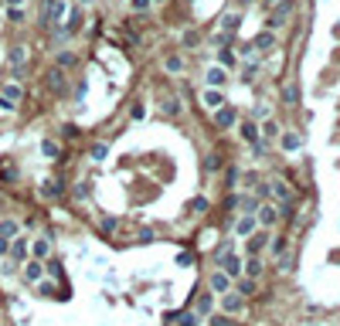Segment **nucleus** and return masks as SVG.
<instances>
[{"label":"nucleus","mask_w":340,"mask_h":326,"mask_svg":"<svg viewBox=\"0 0 340 326\" xmlns=\"http://www.w3.org/2000/svg\"><path fill=\"white\" fill-rule=\"evenodd\" d=\"M41 153H45V157H58L61 150H58V143H55V139H41Z\"/></svg>","instance_id":"nucleus-35"},{"label":"nucleus","mask_w":340,"mask_h":326,"mask_svg":"<svg viewBox=\"0 0 340 326\" xmlns=\"http://www.w3.org/2000/svg\"><path fill=\"white\" fill-rule=\"evenodd\" d=\"M4 4H7V7H21L24 0H4Z\"/></svg>","instance_id":"nucleus-49"},{"label":"nucleus","mask_w":340,"mask_h":326,"mask_svg":"<svg viewBox=\"0 0 340 326\" xmlns=\"http://www.w3.org/2000/svg\"><path fill=\"white\" fill-rule=\"evenodd\" d=\"M265 245H269V235H265V231H255V235H249V245L245 248H249V255H259Z\"/></svg>","instance_id":"nucleus-19"},{"label":"nucleus","mask_w":340,"mask_h":326,"mask_svg":"<svg viewBox=\"0 0 340 326\" xmlns=\"http://www.w3.org/2000/svg\"><path fill=\"white\" fill-rule=\"evenodd\" d=\"M204 105H208V109H221V105H225L221 89H208V92H204Z\"/></svg>","instance_id":"nucleus-23"},{"label":"nucleus","mask_w":340,"mask_h":326,"mask_svg":"<svg viewBox=\"0 0 340 326\" xmlns=\"http://www.w3.org/2000/svg\"><path fill=\"white\" fill-rule=\"evenodd\" d=\"M286 248H289V238H279V241L272 245V255H276V259H286Z\"/></svg>","instance_id":"nucleus-37"},{"label":"nucleus","mask_w":340,"mask_h":326,"mask_svg":"<svg viewBox=\"0 0 340 326\" xmlns=\"http://www.w3.org/2000/svg\"><path fill=\"white\" fill-rule=\"evenodd\" d=\"M218 61H221V68H231L235 65V51H231V48H221V51H218Z\"/></svg>","instance_id":"nucleus-33"},{"label":"nucleus","mask_w":340,"mask_h":326,"mask_svg":"<svg viewBox=\"0 0 340 326\" xmlns=\"http://www.w3.org/2000/svg\"><path fill=\"white\" fill-rule=\"evenodd\" d=\"M218 167H221V163H218V157H208V160H204V170H208V173H215Z\"/></svg>","instance_id":"nucleus-45"},{"label":"nucleus","mask_w":340,"mask_h":326,"mask_svg":"<svg viewBox=\"0 0 340 326\" xmlns=\"http://www.w3.org/2000/svg\"><path fill=\"white\" fill-rule=\"evenodd\" d=\"M242 275H245V279H259V275H262L259 255H249V262H242Z\"/></svg>","instance_id":"nucleus-17"},{"label":"nucleus","mask_w":340,"mask_h":326,"mask_svg":"<svg viewBox=\"0 0 340 326\" xmlns=\"http://www.w3.org/2000/svg\"><path fill=\"white\" fill-rule=\"evenodd\" d=\"M0 95H4L7 102H14V105H17V102H21V85H14V82H7V85L0 89Z\"/></svg>","instance_id":"nucleus-28"},{"label":"nucleus","mask_w":340,"mask_h":326,"mask_svg":"<svg viewBox=\"0 0 340 326\" xmlns=\"http://www.w3.org/2000/svg\"><path fill=\"white\" fill-rule=\"evenodd\" d=\"M269 194H272V197H276L279 204H289V201H293V187H289L286 180H279V177H272V180H269Z\"/></svg>","instance_id":"nucleus-3"},{"label":"nucleus","mask_w":340,"mask_h":326,"mask_svg":"<svg viewBox=\"0 0 340 326\" xmlns=\"http://www.w3.org/2000/svg\"><path fill=\"white\" fill-rule=\"evenodd\" d=\"M129 4H133L136 14H147V11H150V0H129Z\"/></svg>","instance_id":"nucleus-43"},{"label":"nucleus","mask_w":340,"mask_h":326,"mask_svg":"<svg viewBox=\"0 0 340 326\" xmlns=\"http://www.w3.org/2000/svg\"><path fill=\"white\" fill-rule=\"evenodd\" d=\"M21 275H24V282H31V285H34V282H41V275H45V265H41L38 259H27Z\"/></svg>","instance_id":"nucleus-9"},{"label":"nucleus","mask_w":340,"mask_h":326,"mask_svg":"<svg viewBox=\"0 0 340 326\" xmlns=\"http://www.w3.org/2000/svg\"><path fill=\"white\" fill-rule=\"evenodd\" d=\"M181 41H184L187 48H194V45H201V34H197V31H184V34H181Z\"/></svg>","instance_id":"nucleus-38"},{"label":"nucleus","mask_w":340,"mask_h":326,"mask_svg":"<svg viewBox=\"0 0 340 326\" xmlns=\"http://www.w3.org/2000/svg\"><path fill=\"white\" fill-rule=\"evenodd\" d=\"M265 4H269V7H276V4H279V0H265Z\"/></svg>","instance_id":"nucleus-50"},{"label":"nucleus","mask_w":340,"mask_h":326,"mask_svg":"<svg viewBox=\"0 0 340 326\" xmlns=\"http://www.w3.org/2000/svg\"><path fill=\"white\" fill-rule=\"evenodd\" d=\"M293 14V0H279L276 7H272V17H269V27H283V21Z\"/></svg>","instance_id":"nucleus-6"},{"label":"nucleus","mask_w":340,"mask_h":326,"mask_svg":"<svg viewBox=\"0 0 340 326\" xmlns=\"http://www.w3.org/2000/svg\"><path fill=\"white\" fill-rule=\"evenodd\" d=\"M24 65H27V51H24L21 45H17V48H11V68L17 71V75H21V71H24Z\"/></svg>","instance_id":"nucleus-21"},{"label":"nucleus","mask_w":340,"mask_h":326,"mask_svg":"<svg viewBox=\"0 0 340 326\" xmlns=\"http://www.w3.org/2000/svg\"><path fill=\"white\" fill-rule=\"evenodd\" d=\"M238 27H242V17H238V14H225V17H221V34H228V38H231Z\"/></svg>","instance_id":"nucleus-22"},{"label":"nucleus","mask_w":340,"mask_h":326,"mask_svg":"<svg viewBox=\"0 0 340 326\" xmlns=\"http://www.w3.org/2000/svg\"><path fill=\"white\" fill-rule=\"evenodd\" d=\"M215 119H218V129H231L238 123V113L231 105H221V109H215Z\"/></svg>","instance_id":"nucleus-10"},{"label":"nucleus","mask_w":340,"mask_h":326,"mask_svg":"<svg viewBox=\"0 0 340 326\" xmlns=\"http://www.w3.org/2000/svg\"><path fill=\"white\" fill-rule=\"evenodd\" d=\"M242 184H245L249 191H255V187H259V173H242Z\"/></svg>","instance_id":"nucleus-39"},{"label":"nucleus","mask_w":340,"mask_h":326,"mask_svg":"<svg viewBox=\"0 0 340 326\" xmlns=\"http://www.w3.org/2000/svg\"><path fill=\"white\" fill-rule=\"evenodd\" d=\"M191 211L194 214H204V211H208V201H204V197H194V201H191Z\"/></svg>","instance_id":"nucleus-40"},{"label":"nucleus","mask_w":340,"mask_h":326,"mask_svg":"<svg viewBox=\"0 0 340 326\" xmlns=\"http://www.w3.org/2000/svg\"><path fill=\"white\" fill-rule=\"evenodd\" d=\"M102 231H116V218H106V221H102Z\"/></svg>","instance_id":"nucleus-48"},{"label":"nucleus","mask_w":340,"mask_h":326,"mask_svg":"<svg viewBox=\"0 0 340 326\" xmlns=\"http://www.w3.org/2000/svg\"><path fill=\"white\" fill-rule=\"evenodd\" d=\"M14 109H17V105H14V102H7L4 95H0V113H14Z\"/></svg>","instance_id":"nucleus-47"},{"label":"nucleus","mask_w":340,"mask_h":326,"mask_svg":"<svg viewBox=\"0 0 340 326\" xmlns=\"http://www.w3.org/2000/svg\"><path fill=\"white\" fill-rule=\"evenodd\" d=\"M259 133L265 136V139H279V133H283V129H279V123H276V119H265Z\"/></svg>","instance_id":"nucleus-29"},{"label":"nucleus","mask_w":340,"mask_h":326,"mask_svg":"<svg viewBox=\"0 0 340 326\" xmlns=\"http://www.w3.org/2000/svg\"><path fill=\"white\" fill-rule=\"evenodd\" d=\"M283 102L286 105H296V102H299V89H296V85H286L283 89Z\"/></svg>","instance_id":"nucleus-32"},{"label":"nucleus","mask_w":340,"mask_h":326,"mask_svg":"<svg viewBox=\"0 0 340 326\" xmlns=\"http://www.w3.org/2000/svg\"><path fill=\"white\" fill-rule=\"evenodd\" d=\"M197 323H201V316L197 313H184L181 316V326H197Z\"/></svg>","instance_id":"nucleus-41"},{"label":"nucleus","mask_w":340,"mask_h":326,"mask_svg":"<svg viewBox=\"0 0 340 326\" xmlns=\"http://www.w3.org/2000/svg\"><path fill=\"white\" fill-rule=\"evenodd\" d=\"M160 109H163V116H167V119H177V116L184 113V102L177 99V95H167V99L160 102Z\"/></svg>","instance_id":"nucleus-12"},{"label":"nucleus","mask_w":340,"mask_h":326,"mask_svg":"<svg viewBox=\"0 0 340 326\" xmlns=\"http://www.w3.org/2000/svg\"><path fill=\"white\" fill-rule=\"evenodd\" d=\"M45 79H48V89L55 92V95H65V92H68V79H65V71H61V68H51Z\"/></svg>","instance_id":"nucleus-5"},{"label":"nucleus","mask_w":340,"mask_h":326,"mask_svg":"<svg viewBox=\"0 0 340 326\" xmlns=\"http://www.w3.org/2000/svg\"><path fill=\"white\" fill-rule=\"evenodd\" d=\"M163 68H167L170 75H181V71H184V58L181 55H170L167 61H163Z\"/></svg>","instance_id":"nucleus-31"},{"label":"nucleus","mask_w":340,"mask_h":326,"mask_svg":"<svg viewBox=\"0 0 340 326\" xmlns=\"http://www.w3.org/2000/svg\"><path fill=\"white\" fill-rule=\"evenodd\" d=\"M150 4H160V0H150Z\"/></svg>","instance_id":"nucleus-51"},{"label":"nucleus","mask_w":340,"mask_h":326,"mask_svg":"<svg viewBox=\"0 0 340 326\" xmlns=\"http://www.w3.org/2000/svg\"><path fill=\"white\" fill-rule=\"evenodd\" d=\"M27 251H31V241H27V235H14L11 238V262H27Z\"/></svg>","instance_id":"nucleus-2"},{"label":"nucleus","mask_w":340,"mask_h":326,"mask_svg":"<svg viewBox=\"0 0 340 326\" xmlns=\"http://www.w3.org/2000/svg\"><path fill=\"white\" fill-rule=\"evenodd\" d=\"M218 269L225 272L228 279H242V259L238 255H225V259L218 262Z\"/></svg>","instance_id":"nucleus-8"},{"label":"nucleus","mask_w":340,"mask_h":326,"mask_svg":"<svg viewBox=\"0 0 340 326\" xmlns=\"http://www.w3.org/2000/svg\"><path fill=\"white\" fill-rule=\"evenodd\" d=\"M143 116H147L143 105H129V119H143Z\"/></svg>","instance_id":"nucleus-44"},{"label":"nucleus","mask_w":340,"mask_h":326,"mask_svg":"<svg viewBox=\"0 0 340 326\" xmlns=\"http://www.w3.org/2000/svg\"><path fill=\"white\" fill-rule=\"evenodd\" d=\"M65 17V0H45V7H41V24L45 27H58Z\"/></svg>","instance_id":"nucleus-1"},{"label":"nucleus","mask_w":340,"mask_h":326,"mask_svg":"<svg viewBox=\"0 0 340 326\" xmlns=\"http://www.w3.org/2000/svg\"><path fill=\"white\" fill-rule=\"evenodd\" d=\"M48 255H51V241H48V238H34V241H31V259L45 262Z\"/></svg>","instance_id":"nucleus-14"},{"label":"nucleus","mask_w":340,"mask_h":326,"mask_svg":"<svg viewBox=\"0 0 340 326\" xmlns=\"http://www.w3.org/2000/svg\"><path fill=\"white\" fill-rule=\"evenodd\" d=\"M211 293H221V296H225V293H231V279H228V275H225L221 269H218V272H211Z\"/></svg>","instance_id":"nucleus-15"},{"label":"nucleus","mask_w":340,"mask_h":326,"mask_svg":"<svg viewBox=\"0 0 340 326\" xmlns=\"http://www.w3.org/2000/svg\"><path fill=\"white\" fill-rule=\"evenodd\" d=\"M259 231V221H255V214H242L235 221V235L238 238H249V235H255Z\"/></svg>","instance_id":"nucleus-7"},{"label":"nucleus","mask_w":340,"mask_h":326,"mask_svg":"<svg viewBox=\"0 0 340 326\" xmlns=\"http://www.w3.org/2000/svg\"><path fill=\"white\" fill-rule=\"evenodd\" d=\"M7 17H11L14 24H21L24 21V11H21V7H7Z\"/></svg>","instance_id":"nucleus-42"},{"label":"nucleus","mask_w":340,"mask_h":326,"mask_svg":"<svg viewBox=\"0 0 340 326\" xmlns=\"http://www.w3.org/2000/svg\"><path fill=\"white\" fill-rule=\"evenodd\" d=\"M272 45H276V34H272V31H262V34H255L252 51H272Z\"/></svg>","instance_id":"nucleus-16"},{"label":"nucleus","mask_w":340,"mask_h":326,"mask_svg":"<svg viewBox=\"0 0 340 326\" xmlns=\"http://www.w3.org/2000/svg\"><path fill=\"white\" fill-rule=\"evenodd\" d=\"M238 133H242V139H245V143H252V147L259 143V126L252 123V119H245V123L238 126Z\"/></svg>","instance_id":"nucleus-18"},{"label":"nucleus","mask_w":340,"mask_h":326,"mask_svg":"<svg viewBox=\"0 0 340 326\" xmlns=\"http://www.w3.org/2000/svg\"><path fill=\"white\" fill-rule=\"evenodd\" d=\"M61 191H65L61 180H45V184H41V194H45V197H61Z\"/></svg>","instance_id":"nucleus-26"},{"label":"nucleus","mask_w":340,"mask_h":326,"mask_svg":"<svg viewBox=\"0 0 340 326\" xmlns=\"http://www.w3.org/2000/svg\"><path fill=\"white\" fill-rule=\"evenodd\" d=\"M0 4H4V0H0Z\"/></svg>","instance_id":"nucleus-52"},{"label":"nucleus","mask_w":340,"mask_h":326,"mask_svg":"<svg viewBox=\"0 0 340 326\" xmlns=\"http://www.w3.org/2000/svg\"><path fill=\"white\" fill-rule=\"evenodd\" d=\"M7 251H11V238H4V235H0V259H4Z\"/></svg>","instance_id":"nucleus-46"},{"label":"nucleus","mask_w":340,"mask_h":326,"mask_svg":"<svg viewBox=\"0 0 340 326\" xmlns=\"http://www.w3.org/2000/svg\"><path fill=\"white\" fill-rule=\"evenodd\" d=\"M75 61H79V58H75V51H58V58H55V68H61V71H65V68H72Z\"/></svg>","instance_id":"nucleus-30"},{"label":"nucleus","mask_w":340,"mask_h":326,"mask_svg":"<svg viewBox=\"0 0 340 326\" xmlns=\"http://www.w3.org/2000/svg\"><path fill=\"white\" fill-rule=\"evenodd\" d=\"M0 235H4V238L21 235V231H17V221H0Z\"/></svg>","instance_id":"nucleus-34"},{"label":"nucleus","mask_w":340,"mask_h":326,"mask_svg":"<svg viewBox=\"0 0 340 326\" xmlns=\"http://www.w3.org/2000/svg\"><path fill=\"white\" fill-rule=\"evenodd\" d=\"M242 306H245V299H242L238 293H225L221 296V309H225L228 316H238L242 313Z\"/></svg>","instance_id":"nucleus-11"},{"label":"nucleus","mask_w":340,"mask_h":326,"mask_svg":"<svg viewBox=\"0 0 340 326\" xmlns=\"http://www.w3.org/2000/svg\"><path fill=\"white\" fill-rule=\"evenodd\" d=\"M255 221H259L262 228H272L276 221H279V207H276V204H259V211H255Z\"/></svg>","instance_id":"nucleus-4"},{"label":"nucleus","mask_w":340,"mask_h":326,"mask_svg":"<svg viewBox=\"0 0 340 326\" xmlns=\"http://www.w3.org/2000/svg\"><path fill=\"white\" fill-rule=\"evenodd\" d=\"M106 157H109V147H106V143H95V147H92V160H95V163H102Z\"/></svg>","instance_id":"nucleus-36"},{"label":"nucleus","mask_w":340,"mask_h":326,"mask_svg":"<svg viewBox=\"0 0 340 326\" xmlns=\"http://www.w3.org/2000/svg\"><path fill=\"white\" fill-rule=\"evenodd\" d=\"M231 204H238V207H242V214H255V211H259V201H255V197H249V194L235 197Z\"/></svg>","instance_id":"nucleus-25"},{"label":"nucleus","mask_w":340,"mask_h":326,"mask_svg":"<svg viewBox=\"0 0 340 326\" xmlns=\"http://www.w3.org/2000/svg\"><path fill=\"white\" fill-rule=\"evenodd\" d=\"M279 143H283V150H286V153H296V150L303 147L299 133H279Z\"/></svg>","instance_id":"nucleus-20"},{"label":"nucleus","mask_w":340,"mask_h":326,"mask_svg":"<svg viewBox=\"0 0 340 326\" xmlns=\"http://www.w3.org/2000/svg\"><path fill=\"white\" fill-rule=\"evenodd\" d=\"M255 293H259V282H255V279H245V275H242V282H238V296L245 299V296H255Z\"/></svg>","instance_id":"nucleus-27"},{"label":"nucleus","mask_w":340,"mask_h":326,"mask_svg":"<svg viewBox=\"0 0 340 326\" xmlns=\"http://www.w3.org/2000/svg\"><path fill=\"white\" fill-rule=\"evenodd\" d=\"M204 82H208L211 89H221V85L228 82V71H225L221 65H215V68H208V75H204Z\"/></svg>","instance_id":"nucleus-13"},{"label":"nucleus","mask_w":340,"mask_h":326,"mask_svg":"<svg viewBox=\"0 0 340 326\" xmlns=\"http://www.w3.org/2000/svg\"><path fill=\"white\" fill-rule=\"evenodd\" d=\"M211 309H215V296H211V293H201V296H197V309H194V313H197V316H208Z\"/></svg>","instance_id":"nucleus-24"}]
</instances>
